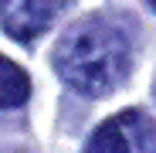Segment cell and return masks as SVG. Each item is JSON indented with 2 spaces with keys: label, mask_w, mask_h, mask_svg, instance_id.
Here are the masks:
<instances>
[{
  "label": "cell",
  "mask_w": 156,
  "mask_h": 153,
  "mask_svg": "<svg viewBox=\"0 0 156 153\" xmlns=\"http://www.w3.org/2000/svg\"><path fill=\"white\" fill-rule=\"evenodd\" d=\"M129 65H133L129 38L102 17L78 20L55 48L58 75L82 95H109L126 82Z\"/></svg>",
  "instance_id": "cell-1"
},
{
  "label": "cell",
  "mask_w": 156,
  "mask_h": 153,
  "mask_svg": "<svg viewBox=\"0 0 156 153\" xmlns=\"http://www.w3.org/2000/svg\"><path fill=\"white\" fill-rule=\"evenodd\" d=\"M65 7H71V0H0V24L14 41L27 44L44 34Z\"/></svg>",
  "instance_id": "cell-2"
},
{
  "label": "cell",
  "mask_w": 156,
  "mask_h": 153,
  "mask_svg": "<svg viewBox=\"0 0 156 153\" xmlns=\"http://www.w3.org/2000/svg\"><path fill=\"white\" fill-rule=\"evenodd\" d=\"M31 95V78L20 65H14L10 58H0V109H14L24 106Z\"/></svg>",
  "instance_id": "cell-3"
},
{
  "label": "cell",
  "mask_w": 156,
  "mask_h": 153,
  "mask_svg": "<svg viewBox=\"0 0 156 153\" xmlns=\"http://www.w3.org/2000/svg\"><path fill=\"white\" fill-rule=\"evenodd\" d=\"M119 126H122V133L133 140L129 146H136V153H156V126H153L149 116H143V112H122Z\"/></svg>",
  "instance_id": "cell-4"
},
{
  "label": "cell",
  "mask_w": 156,
  "mask_h": 153,
  "mask_svg": "<svg viewBox=\"0 0 156 153\" xmlns=\"http://www.w3.org/2000/svg\"><path fill=\"white\" fill-rule=\"evenodd\" d=\"M85 153H133V146H129V136L122 133L119 119H109L92 133Z\"/></svg>",
  "instance_id": "cell-5"
},
{
  "label": "cell",
  "mask_w": 156,
  "mask_h": 153,
  "mask_svg": "<svg viewBox=\"0 0 156 153\" xmlns=\"http://www.w3.org/2000/svg\"><path fill=\"white\" fill-rule=\"evenodd\" d=\"M149 4H153V10H156V0H149Z\"/></svg>",
  "instance_id": "cell-6"
}]
</instances>
